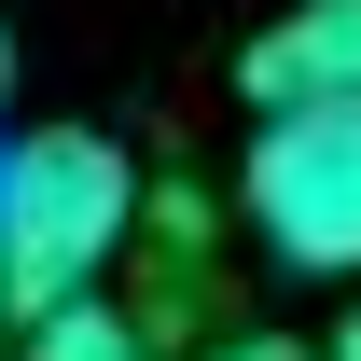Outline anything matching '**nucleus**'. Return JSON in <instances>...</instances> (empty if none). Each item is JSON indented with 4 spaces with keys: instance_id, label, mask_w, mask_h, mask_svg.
Masks as SVG:
<instances>
[{
    "instance_id": "nucleus-1",
    "label": "nucleus",
    "mask_w": 361,
    "mask_h": 361,
    "mask_svg": "<svg viewBox=\"0 0 361 361\" xmlns=\"http://www.w3.org/2000/svg\"><path fill=\"white\" fill-rule=\"evenodd\" d=\"M139 167H126V139H97V126H28L14 153H0V264H14V319H56V306H84L97 264L139 236Z\"/></svg>"
},
{
    "instance_id": "nucleus-2",
    "label": "nucleus",
    "mask_w": 361,
    "mask_h": 361,
    "mask_svg": "<svg viewBox=\"0 0 361 361\" xmlns=\"http://www.w3.org/2000/svg\"><path fill=\"white\" fill-rule=\"evenodd\" d=\"M236 209L292 278H361V111H264Z\"/></svg>"
},
{
    "instance_id": "nucleus-3",
    "label": "nucleus",
    "mask_w": 361,
    "mask_h": 361,
    "mask_svg": "<svg viewBox=\"0 0 361 361\" xmlns=\"http://www.w3.org/2000/svg\"><path fill=\"white\" fill-rule=\"evenodd\" d=\"M264 111H361V0H292L264 42L236 56Z\"/></svg>"
},
{
    "instance_id": "nucleus-4",
    "label": "nucleus",
    "mask_w": 361,
    "mask_h": 361,
    "mask_svg": "<svg viewBox=\"0 0 361 361\" xmlns=\"http://www.w3.org/2000/svg\"><path fill=\"white\" fill-rule=\"evenodd\" d=\"M28 361H153V334L126 306H56V319H28Z\"/></svg>"
},
{
    "instance_id": "nucleus-5",
    "label": "nucleus",
    "mask_w": 361,
    "mask_h": 361,
    "mask_svg": "<svg viewBox=\"0 0 361 361\" xmlns=\"http://www.w3.org/2000/svg\"><path fill=\"white\" fill-rule=\"evenodd\" d=\"M209 361H319V348H292V334H236V348H209Z\"/></svg>"
},
{
    "instance_id": "nucleus-6",
    "label": "nucleus",
    "mask_w": 361,
    "mask_h": 361,
    "mask_svg": "<svg viewBox=\"0 0 361 361\" xmlns=\"http://www.w3.org/2000/svg\"><path fill=\"white\" fill-rule=\"evenodd\" d=\"M319 361H361V306H348V319H334V348H319Z\"/></svg>"
},
{
    "instance_id": "nucleus-7",
    "label": "nucleus",
    "mask_w": 361,
    "mask_h": 361,
    "mask_svg": "<svg viewBox=\"0 0 361 361\" xmlns=\"http://www.w3.org/2000/svg\"><path fill=\"white\" fill-rule=\"evenodd\" d=\"M0 334H28V319H14V264H0Z\"/></svg>"
},
{
    "instance_id": "nucleus-8",
    "label": "nucleus",
    "mask_w": 361,
    "mask_h": 361,
    "mask_svg": "<svg viewBox=\"0 0 361 361\" xmlns=\"http://www.w3.org/2000/svg\"><path fill=\"white\" fill-rule=\"evenodd\" d=\"M0 97H14V28H0Z\"/></svg>"
}]
</instances>
